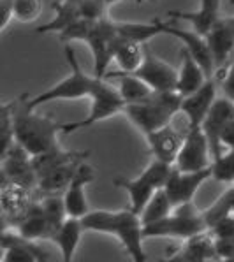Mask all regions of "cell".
I'll return each instance as SVG.
<instances>
[{
    "label": "cell",
    "mask_w": 234,
    "mask_h": 262,
    "mask_svg": "<svg viewBox=\"0 0 234 262\" xmlns=\"http://www.w3.org/2000/svg\"><path fill=\"white\" fill-rule=\"evenodd\" d=\"M90 99H92V106L87 118L78 120V122H72V123H63L62 134H71V132H76L79 128L92 127L94 123L104 122V120L111 118V116L123 113L125 107L123 97L120 95L118 88H115L111 83H108L106 78L99 83V86H97V90L94 92V95Z\"/></svg>",
    "instance_id": "obj_7"
},
{
    "label": "cell",
    "mask_w": 234,
    "mask_h": 262,
    "mask_svg": "<svg viewBox=\"0 0 234 262\" xmlns=\"http://www.w3.org/2000/svg\"><path fill=\"white\" fill-rule=\"evenodd\" d=\"M14 19L13 0H0V30H6L9 23Z\"/></svg>",
    "instance_id": "obj_37"
},
{
    "label": "cell",
    "mask_w": 234,
    "mask_h": 262,
    "mask_svg": "<svg viewBox=\"0 0 234 262\" xmlns=\"http://www.w3.org/2000/svg\"><path fill=\"white\" fill-rule=\"evenodd\" d=\"M159 262H217V260H206L197 257L196 253H192L187 247H180L176 250H173L171 253H167V257H164L162 260Z\"/></svg>",
    "instance_id": "obj_36"
},
{
    "label": "cell",
    "mask_w": 234,
    "mask_h": 262,
    "mask_svg": "<svg viewBox=\"0 0 234 262\" xmlns=\"http://www.w3.org/2000/svg\"><path fill=\"white\" fill-rule=\"evenodd\" d=\"M181 100L183 97L178 92H155L148 100L125 104L123 115L134 127H138L141 134L146 136L171 123L175 115L181 110Z\"/></svg>",
    "instance_id": "obj_4"
},
{
    "label": "cell",
    "mask_w": 234,
    "mask_h": 262,
    "mask_svg": "<svg viewBox=\"0 0 234 262\" xmlns=\"http://www.w3.org/2000/svg\"><path fill=\"white\" fill-rule=\"evenodd\" d=\"M83 232H84V227H83L81 219H74V216H67L66 222L62 224V227L56 231V234L53 236V241L60 247L62 262H72Z\"/></svg>",
    "instance_id": "obj_24"
},
{
    "label": "cell",
    "mask_w": 234,
    "mask_h": 262,
    "mask_svg": "<svg viewBox=\"0 0 234 262\" xmlns=\"http://www.w3.org/2000/svg\"><path fill=\"white\" fill-rule=\"evenodd\" d=\"M211 180L220 183H234V150H225L211 162Z\"/></svg>",
    "instance_id": "obj_32"
},
{
    "label": "cell",
    "mask_w": 234,
    "mask_h": 262,
    "mask_svg": "<svg viewBox=\"0 0 234 262\" xmlns=\"http://www.w3.org/2000/svg\"><path fill=\"white\" fill-rule=\"evenodd\" d=\"M167 16L190 23L197 34L206 37L220 19V0H201L197 11H167Z\"/></svg>",
    "instance_id": "obj_21"
},
{
    "label": "cell",
    "mask_w": 234,
    "mask_h": 262,
    "mask_svg": "<svg viewBox=\"0 0 234 262\" xmlns=\"http://www.w3.org/2000/svg\"><path fill=\"white\" fill-rule=\"evenodd\" d=\"M164 21L155 19L150 23H138V21H116V32L118 37L127 39V41H134L139 44H148L155 35L164 34Z\"/></svg>",
    "instance_id": "obj_28"
},
{
    "label": "cell",
    "mask_w": 234,
    "mask_h": 262,
    "mask_svg": "<svg viewBox=\"0 0 234 262\" xmlns=\"http://www.w3.org/2000/svg\"><path fill=\"white\" fill-rule=\"evenodd\" d=\"M222 262H234V257H232V259H224Z\"/></svg>",
    "instance_id": "obj_40"
},
{
    "label": "cell",
    "mask_w": 234,
    "mask_h": 262,
    "mask_svg": "<svg viewBox=\"0 0 234 262\" xmlns=\"http://www.w3.org/2000/svg\"><path fill=\"white\" fill-rule=\"evenodd\" d=\"M16 222V231L19 232L22 236L28 237V239H53L55 231L50 224V219H48L46 211H44L41 201H35V203H30L28 208L18 219Z\"/></svg>",
    "instance_id": "obj_19"
},
{
    "label": "cell",
    "mask_w": 234,
    "mask_h": 262,
    "mask_svg": "<svg viewBox=\"0 0 234 262\" xmlns=\"http://www.w3.org/2000/svg\"><path fill=\"white\" fill-rule=\"evenodd\" d=\"M217 86H219V81L215 78H209L197 92L183 97L180 111L187 118V128H197L203 125L211 106L219 99L217 97Z\"/></svg>",
    "instance_id": "obj_14"
},
{
    "label": "cell",
    "mask_w": 234,
    "mask_h": 262,
    "mask_svg": "<svg viewBox=\"0 0 234 262\" xmlns=\"http://www.w3.org/2000/svg\"><path fill=\"white\" fill-rule=\"evenodd\" d=\"M211 178V166L201 171H181L173 166L169 178L164 185V190L167 192L173 206H180L185 203H192L196 192L206 180Z\"/></svg>",
    "instance_id": "obj_12"
},
{
    "label": "cell",
    "mask_w": 234,
    "mask_h": 262,
    "mask_svg": "<svg viewBox=\"0 0 234 262\" xmlns=\"http://www.w3.org/2000/svg\"><path fill=\"white\" fill-rule=\"evenodd\" d=\"M79 164L81 162H72V164H67V166L56 167V169H51V171L44 172V174L39 176V181H37L39 190L42 193H58V192L66 190V188L69 187L71 180L74 178Z\"/></svg>",
    "instance_id": "obj_29"
},
{
    "label": "cell",
    "mask_w": 234,
    "mask_h": 262,
    "mask_svg": "<svg viewBox=\"0 0 234 262\" xmlns=\"http://www.w3.org/2000/svg\"><path fill=\"white\" fill-rule=\"evenodd\" d=\"M144 138L148 141L150 151L153 153V159L162 160L165 164L175 166L176 159H178V153L181 150V146H183L185 136H181L180 132L169 123L162 128H157V130L146 134Z\"/></svg>",
    "instance_id": "obj_18"
},
{
    "label": "cell",
    "mask_w": 234,
    "mask_h": 262,
    "mask_svg": "<svg viewBox=\"0 0 234 262\" xmlns=\"http://www.w3.org/2000/svg\"><path fill=\"white\" fill-rule=\"evenodd\" d=\"M132 74L143 79L153 92H176L178 71L173 66H169L167 62L160 60L159 56L153 55L148 44H144L143 63Z\"/></svg>",
    "instance_id": "obj_11"
},
{
    "label": "cell",
    "mask_w": 234,
    "mask_h": 262,
    "mask_svg": "<svg viewBox=\"0 0 234 262\" xmlns=\"http://www.w3.org/2000/svg\"><path fill=\"white\" fill-rule=\"evenodd\" d=\"M136 2H138V4H141V2H148V0H136Z\"/></svg>",
    "instance_id": "obj_41"
},
{
    "label": "cell",
    "mask_w": 234,
    "mask_h": 262,
    "mask_svg": "<svg viewBox=\"0 0 234 262\" xmlns=\"http://www.w3.org/2000/svg\"><path fill=\"white\" fill-rule=\"evenodd\" d=\"M90 151H74V150H63V148L56 146L50 151L39 153V155L32 157V166H34L37 176L44 174V172L51 171V169L67 166L72 162H83L88 159Z\"/></svg>",
    "instance_id": "obj_23"
},
{
    "label": "cell",
    "mask_w": 234,
    "mask_h": 262,
    "mask_svg": "<svg viewBox=\"0 0 234 262\" xmlns=\"http://www.w3.org/2000/svg\"><path fill=\"white\" fill-rule=\"evenodd\" d=\"M104 2V6L108 7V9H110L111 6H115V4H118V2H122V0H102Z\"/></svg>",
    "instance_id": "obj_39"
},
{
    "label": "cell",
    "mask_w": 234,
    "mask_h": 262,
    "mask_svg": "<svg viewBox=\"0 0 234 262\" xmlns=\"http://www.w3.org/2000/svg\"><path fill=\"white\" fill-rule=\"evenodd\" d=\"M2 262H48V253L34 239L6 225L2 231Z\"/></svg>",
    "instance_id": "obj_13"
},
{
    "label": "cell",
    "mask_w": 234,
    "mask_h": 262,
    "mask_svg": "<svg viewBox=\"0 0 234 262\" xmlns=\"http://www.w3.org/2000/svg\"><path fill=\"white\" fill-rule=\"evenodd\" d=\"M106 79H118V92L123 97L125 104H134L148 100L155 94L146 83L134 74H125V72H108Z\"/></svg>",
    "instance_id": "obj_26"
},
{
    "label": "cell",
    "mask_w": 234,
    "mask_h": 262,
    "mask_svg": "<svg viewBox=\"0 0 234 262\" xmlns=\"http://www.w3.org/2000/svg\"><path fill=\"white\" fill-rule=\"evenodd\" d=\"M81 222L84 231L102 232V234L118 237L125 252L131 255L132 262H146V252L143 247L144 224L139 213H136L132 208L120 209V211L97 209L84 215Z\"/></svg>",
    "instance_id": "obj_1"
},
{
    "label": "cell",
    "mask_w": 234,
    "mask_h": 262,
    "mask_svg": "<svg viewBox=\"0 0 234 262\" xmlns=\"http://www.w3.org/2000/svg\"><path fill=\"white\" fill-rule=\"evenodd\" d=\"M173 209H175V206H173L167 192L164 188H160V190L153 193V197L141 211V220H143L144 225L153 224V222H159L165 219V216H169L173 213Z\"/></svg>",
    "instance_id": "obj_30"
},
{
    "label": "cell",
    "mask_w": 234,
    "mask_h": 262,
    "mask_svg": "<svg viewBox=\"0 0 234 262\" xmlns=\"http://www.w3.org/2000/svg\"><path fill=\"white\" fill-rule=\"evenodd\" d=\"M208 224L204 220V211L197 209L194 203L180 204L165 219L144 225V237H188L206 231Z\"/></svg>",
    "instance_id": "obj_5"
},
{
    "label": "cell",
    "mask_w": 234,
    "mask_h": 262,
    "mask_svg": "<svg viewBox=\"0 0 234 262\" xmlns=\"http://www.w3.org/2000/svg\"><path fill=\"white\" fill-rule=\"evenodd\" d=\"M213 78L219 81V84L222 86V92H224V95L234 100V62L231 63V66L225 67V69L217 71Z\"/></svg>",
    "instance_id": "obj_35"
},
{
    "label": "cell",
    "mask_w": 234,
    "mask_h": 262,
    "mask_svg": "<svg viewBox=\"0 0 234 262\" xmlns=\"http://www.w3.org/2000/svg\"><path fill=\"white\" fill-rule=\"evenodd\" d=\"M18 100L4 102L0 106V139H2V151L0 155H6L7 151L16 144L14 139V110L18 106Z\"/></svg>",
    "instance_id": "obj_31"
},
{
    "label": "cell",
    "mask_w": 234,
    "mask_h": 262,
    "mask_svg": "<svg viewBox=\"0 0 234 262\" xmlns=\"http://www.w3.org/2000/svg\"><path fill=\"white\" fill-rule=\"evenodd\" d=\"M180 55H181V66L178 69L176 92H178L181 97H187L199 90V88L209 79V76L206 74V71L203 69V66H201L185 48L180 50Z\"/></svg>",
    "instance_id": "obj_22"
},
{
    "label": "cell",
    "mask_w": 234,
    "mask_h": 262,
    "mask_svg": "<svg viewBox=\"0 0 234 262\" xmlns=\"http://www.w3.org/2000/svg\"><path fill=\"white\" fill-rule=\"evenodd\" d=\"M164 34L178 39L181 42V48H185L203 66V69L206 71L209 78L215 76V58H213V53L204 35L197 34L196 30H183V28L171 27L167 23L164 25Z\"/></svg>",
    "instance_id": "obj_16"
},
{
    "label": "cell",
    "mask_w": 234,
    "mask_h": 262,
    "mask_svg": "<svg viewBox=\"0 0 234 262\" xmlns=\"http://www.w3.org/2000/svg\"><path fill=\"white\" fill-rule=\"evenodd\" d=\"M22 97L18 100V106ZM16 106L14 110V139L22 148L32 157L39 153L50 151L58 146V134L62 132V125L53 122L48 116H42L35 110H30L23 104V107Z\"/></svg>",
    "instance_id": "obj_2"
},
{
    "label": "cell",
    "mask_w": 234,
    "mask_h": 262,
    "mask_svg": "<svg viewBox=\"0 0 234 262\" xmlns=\"http://www.w3.org/2000/svg\"><path fill=\"white\" fill-rule=\"evenodd\" d=\"M14 19L22 23H32L42 13V0H13Z\"/></svg>",
    "instance_id": "obj_33"
},
{
    "label": "cell",
    "mask_w": 234,
    "mask_h": 262,
    "mask_svg": "<svg viewBox=\"0 0 234 262\" xmlns=\"http://www.w3.org/2000/svg\"><path fill=\"white\" fill-rule=\"evenodd\" d=\"M171 169H173L171 164H165L162 160L153 159L139 176L131 180L118 178L115 180V185L116 187H122L129 193V197H131V208L141 215V211H143L144 206L148 204V201L153 197V193L160 190V188H164Z\"/></svg>",
    "instance_id": "obj_6"
},
{
    "label": "cell",
    "mask_w": 234,
    "mask_h": 262,
    "mask_svg": "<svg viewBox=\"0 0 234 262\" xmlns=\"http://www.w3.org/2000/svg\"><path fill=\"white\" fill-rule=\"evenodd\" d=\"M118 39V32H116V21H113L110 16L102 19H97L92 25V30L87 37V44L94 56V69L92 74L95 78L104 79L108 74V67H110L113 60V51H115V42Z\"/></svg>",
    "instance_id": "obj_8"
},
{
    "label": "cell",
    "mask_w": 234,
    "mask_h": 262,
    "mask_svg": "<svg viewBox=\"0 0 234 262\" xmlns=\"http://www.w3.org/2000/svg\"><path fill=\"white\" fill-rule=\"evenodd\" d=\"M63 51H66L67 63L71 67V74L66 76L63 79H60L58 83L50 86L48 90H44L42 94L35 95L34 99H27L25 100L27 107L37 110V107H41L48 102H53V100H78L83 99V97L94 95V92L97 90V86H99V83L102 79L95 78L94 74H87L81 69L74 48L69 42L66 44Z\"/></svg>",
    "instance_id": "obj_3"
},
{
    "label": "cell",
    "mask_w": 234,
    "mask_h": 262,
    "mask_svg": "<svg viewBox=\"0 0 234 262\" xmlns=\"http://www.w3.org/2000/svg\"><path fill=\"white\" fill-rule=\"evenodd\" d=\"M39 181L32 166V155L18 143L6 155H2V183H11L23 190H30Z\"/></svg>",
    "instance_id": "obj_10"
},
{
    "label": "cell",
    "mask_w": 234,
    "mask_h": 262,
    "mask_svg": "<svg viewBox=\"0 0 234 262\" xmlns=\"http://www.w3.org/2000/svg\"><path fill=\"white\" fill-rule=\"evenodd\" d=\"M211 162V146H209V141L203 127L187 128L183 146L178 153L175 166L181 171H201V169H208Z\"/></svg>",
    "instance_id": "obj_9"
},
{
    "label": "cell",
    "mask_w": 234,
    "mask_h": 262,
    "mask_svg": "<svg viewBox=\"0 0 234 262\" xmlns=\"http://www.w3.org/2000/svg\"><path fill=\"white\" fill-rule=\"evenodd\" d=\"M74 2L78 6L81 18L84 19L97 21V19H102L108 16V7L104 6L102 0H74Z\"/></svg>",
    "instance_id": "obj_34"
},
{
    "label": "cell",
    "mask_w": 234,
    "mask_h": 262,
    "mask_svg": "<svg viewBox=\"0 0 234 262\" xmlns=\"http://www.w3.org/2000/svg\"><path fill=\"white\" fill-rule=\"evenodd\" d=\"M95 172L94 167L88 166L87 162H81L76 171L74 178L71 180L69 187L66 188L63 193V203H66L67 215L74 216V219H83L84 215L90 213L87 203V195H84V187H87L90 181H94Z\"/></svg>",
    "instance_id": "obj_17"
},
{
    "label": "cell",
    "mask_w": 234,
    "mask_h": 262,
    "mask_svg": "<svg viewBox=\"0 0 234 262\" xmlns=\"http://www.w3.org/2000/svg\"><path fill=\"white\" fill-rule=\"evenodd\" d=\"M144 58V44L127 41V39L118 37L115 42V51H113V60L118 63L120 72L132 74L139 69Z\"/></svg>",
    "instance_id": "obj_27"
},
{
    "label": "cell",
    "mask_w": 234,
    "mask_h": 262,
    "mask_svg": "<svg viewBox=\"0 0 234 262\" xmlns=\"http://www.w3.org/2000/svg\"><path fill=\"white\" fill-rule=\"evenodd\" d=\"M232 120H234V100L225 95L219 97L206 115V118H204L203 125H201L209 141L213 159L224 153V148L220 144V134L225 128V125L232 122Z\"/></svg>",
    "instance_id": "obj_15"
},
{
    "label": "cell",
    "mask_w": 234,
    "mask_h": 262,
    "mask_svg": "<svg viewBox=\"0 0 234 262\" xmlns=\"http://www.w3.org/2000/svg\"><path fill=\"white\" fill-rule=\"evenodd\" d=\"M206 41L215 58V72L227 67V60L234 56V18H220L206 35Z\"/></svg>",
    "instance_id": "obj_20"
},
{
    "label": "cell",
    "mask_w": 234,
    "mask_h": 262,
    "mask_svg": "<svg viewBox=\"0 0 234 262\" xmlns=\"http://www.w3.org/2000/svg\"><path fill=\"white\" fill-rule=\"evenodd\" d=\"M55 9V18L51 21H48L46 25L35 28L37 34H62L63 30H67L71 25H74L78 19H81L79 9L76 6L74 0H56L53 2Z\"/></svg>",
    "instance_id": "obj_25"
},
{
    "label": "cell",
    "mask_w": 234,
    "mask_h": 262,
    "mask_svg": "<svg viewBox=\"0 0 234 262\" xmlns=\"http://www.w3.org/2000/svg\"><path fill=\"white\" fill-rule=\"evenodd\" d=\"M220 144L225 150H234V120L225 125V128L220 134Z\"/></svg>",
    "instance_id": "obj_38"
}]
</instances>
